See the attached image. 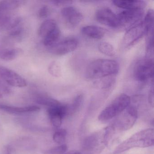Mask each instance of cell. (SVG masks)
I'll return each mask as SVG.
<instances>
[{"label": "cell", "mask_w": 154, "mask_h": 154, "mask_svg": "<svg viewBox=\"0 0 154 154\" xmlns=\"http://www.w3.org/2000/svg\"><path fill=\"white\" fill-rule=\"evenodd\" d=\"M48 71L52 76L59 77L61 75V68L59 64L56 61H53L48 66Z\"/></svg>", "instance_id": "cell-28"}, {"label": "cell", "mask_w": 154, "mask_h": 154, "mask_svg": "<svg viewBox=\"0 0 154 154\" xmlns=\"http://www.w3.org/2000/svg\"><path fill=\"white\" fill-rule=\"evenodd\" d=\"M57 27L56 22L54 20H47L40 25L38 30V35L44 39Z\"/></svg>", "instance_id": "cell-19"}, {"label": "cell", "mask_w": 154, "mask_h": 154, "mask_svg": "<svg viewBox=\"0 0 154 154\" xmlns=\"http://www.w3.org/2000/svg\"><path fill=\"white\" fill-rule=\"evenodd\" d=\"M78 44L76 38H66L48 48V51L54 55H64L75 51L77 48Z\"/></svg>", "instance_id": "cell-9"}, {"label": "cell", "mask_w": 154, "mask_h": 154, "mask_svg": "<svg viewBox=\"0 0 154 154\" xmlns=\"http://www.w3.org/2000/svg\"><path fill=\"white\" fill-rule=\"evenodd\" d=\"M154 11L152 9L148 10L143 21L146 29V35L153 33L154 23Z\"/></svg>", "instance_id": "cell-24"}, {"label": "cell", "mask_w": 154, "mask_h": 154, "mask_svg": "<svg viewBox=\"0 0 154 154\" xmlns=\"http://www.w3.org/2000/svg\"><path fill=\"white\" fill-rule=\"evenodd\" d=\"M64 154H82L80 151L76 150H71L68 152H66Z\"/></svg>", "instance_id": "cell-34"}, {"label": "cell", "mask_w": 154, "mask_h": 154, "mask_svg": "<svg viewBox=\"0 0 154 154\" xmlns=\"http://www.w3.org/2000/svg\"><path fill=\"white\" fill-rule=\"evenodd\" d=\"M61 15L65 24L70 29L76 27L83 19L82 14L77 8L70 6L63 8Z\"/></svg>", "instance_id": "cell-11"}, {"label": "cell", "mask_w": 154, "mask_h": 154, "mask_svg": "<svg viewBox=\"0 0 154 154\" xmlns=\"http://www.w3.org/2000/svg\"><path fill=\"white\" fill-rule=\"evenodd\" d=\"M0 109L10 114L15 115H26L37 112L40 110V108L36 105L17 107L6 104H0Z\"/></svg>", "instance_id": "cell-14"}, {"label": "cell", "mask_w": 154, "mask_h": 154, "mask_svg": "<svg viewBox=\"0 0 154 154\" xmlns=\"http://www.w3.org/2000/svg\"><path fill=\"white\" fill-rule=\"evenodd\" d=\"M35 100L38 104L46 106L47 108L56 106L60 103L57 100L45 94H39L35 96Z\"/></svg>", "instance_id": "cell-21"}, {"label": "cell", "mask_w": 154, "mask_h": 154, "mask_svg": "<svg viewBox=\"0 0 154 154\" xmlns=\"http://www.w3.org/2000/svg\"><path fill=\"white\" fill-rule=\"evenodd\" d=\"M24 32V29L20 25L10 30L8 36L11 39L19 41L22 38Z\"/></svg>", "instance_id": "cell-27"}, {"label": "cell", "mask_w": 154, "mask_h": 154, "mask_svg": "<svg viewBox=\"0 0 154 154\" xmlns=\"http://www.w3.org/2000/svg\"><path fill=\"white\" fill-rule=\"evenodd\" d=\"M51 2L55 6H61L71 4L72 2L71 1H51Z\"/></svg>", "instance_id": "cell-31"}, {"label": "cell", "mask_w": 154, "mask_h": 154, "mask_svg": "<svg viewBox=\"0 0 154 154\" xmlns=\"http://www.w3.org/2000/svg\"><path fill=\"white\" fill-rule=\"evenodd\" d=\"M112 3L114 6L126 10L142 9L146 5V2L144 1H113Z\"/></svg>", "instance_id": "cell-16"}, {"label": "cell", "mask_w": 154, "mask_h": 154, "mask_svg": "<svg viewBox=\"0 0 154 154\" xmlns=\"http://www.w3.org/2000/svg\"><path fill=\"white\" fill-rule=\"evenodd\" d=\"M22 53L23 50L18 48L0 47V58L3 61H13Z\"/></svg>", "instance_id": "cell-18"}, {"label": "cell", "mask_w": 154, "mask_h": 154, "mask_svg": "<svg viewBox=\"0 0 154 154\" xmlns=\"http://www.w3.org/2000/svg\"><path fill=\"white\" fill-rule=\"evenodd\" d=\"M67 131L64 129H60L54 132L53 135V140L59 145L63 144L66 140Z\"/></svg>", "instance_id": "cell-26"}, {"label": "cell", "mask_w": 154, "mask_h": 154, "mask_svg": "<svg viewBox=\"0 0 154 154\" xmlns=\"http://www.w3.org/2000/svg\"><path fill=\"white\" fill-rule=\"evenodd\" d=\"M154 91L152 87L150 89L148 94V102L150 106L152 107H154Z\"/></svg>", "instance_id": "cell-32"}, {"label": "cell", "mask_w": 154, "mask_h": 154, "mask_svg": "<svg viewBox=\"0 0 154 154\" xmlns=\"http://www.w3.org/2000/svg\"><path fill=\"white\" fill-rule=\"evenodd\" d=\"M51 13L50 8L46 5L42 6L39 9L38 12V16L41 18H45L49 16Z\"/></svg>", "instance_id": "cell-30"}, {"label": "cell", "mask_w": 154, "mask_h": 154, "mask_svg": "<svg viewBox=\"0 0 154 154\" xmlns=\"http://www.w3.org/2000/svg\"><path fill=\"white\" fill-rule=\"evenodd\" d=\"M153 59L146 57L136 63L133 69V77L136 81L140 82H146L153 78Z\"/></svg>", "instance_id": "cell-6"}, {"label": "cell", "mask_w": 154, "mask_h": 154, "mask_svg": "<svg viewBox=\"0 0 154 154\" xmlns=\"http://www.w3.org/2000/svg\"><path fill=\"white\" fill-rule=\"evenodd\" d=\"M0 77L11 86L21 88L27 85L26 81L21 75L2 66H0Z\"/></svg>", "instance_id": "cell-12"}, {"label": "cell", "mask_w": 154, "mask_h": 154, "mask_svg": "<svg viewBox=\"0 0 154 154\" xmlns=\"http://www.w3.org/2000/svg\"><path fill=\"white\" fill-rule=\"evenodd\" d=\"M95 19L99 23L112 28L119 27L117 16L109 8H101L96 11Z\"/></svg>", "instance_id": "cell-10"}, {"label": "cell", "mask_w": 154, "mask_h": 154, "mask_svg": "<svg viewBox=\"0 0 154 154\" xmlns=\"http://www.w3.org/2000/svg\"><path fill=\"white\" fill-rule=\"evenodd\" d=\"M60 36L61 31L57 26L44 38V45L48 48L52 47L58 42Z\"/></svg>", "instance_id": "cell-22"}, {"label": "cell", "mask_w": 154, "mask_h": 154, "mask_svg": "<svg viewBox=\"0 0 154 154\" xmlns=\"http://www.w3.org/2000/svg\"><path fill=\"white\" fill-rule=\"evenodd\" d=\"M144 11L142 9L125 10L117 15L120 27L130 28L138 24L143 17Z\"/></svg>", "instance_id": "cell-8"}, {"label": "cell", "mask_w": 154, "mask_h": 154, "mask_svg": "<svg viewBox=\"0 0 154 154\" xmlns=\"http://www.w3.org/2000/svg\"><path fill=\"white\" fill-rule=\"evenodd\" d=\"M67 150V146L63 144L46 150L45 153L46 154H64Z\"/></svg>", "instance_id": "cell-29"}, {"label": "cell", "mask_w": 154, "mask_h": 154, "mask_svg": "<svg viewBox=\"0 0 154 154\" xmlns=\"http://www.w3.org/2000/svg\"><path fill=\"white\" fill-rule=\"evenodd\" d=\"M2 96H3V95H2V92L0 91V98H2Z\"/></svg>", "instance_id": "cell-35"}, {"label": "cell", "mask_w": 154, "mask_h": 154, "mask_svg": "<svg viewBox=\"0 0 154 154\" xmlns=\"http://www.w3.org/2000/svg\"><path fill=\"white\" fill-rule=\"evenodd\" d=\"M115 130L112 125L94 132L85 138L82 149L85 154H99L109 145Z\"/></svg>", "instance_id": "cell-1"}, {"label": "cell", "mask_w": 154, "mask_h": 154, "mask_svg": "<svg viewBox=\"0 0 154 154\" xmlns=\"http://www.w3.org/2000/svg\"><path fill=\"white\" fill-rule=\"evenodd\" d=\"M84 102L83 94L77 95L73 100L71 104L68 105V115L74 114L77 112L82 106Z\"/></svg>", "instance_id": "cell-23"}, {"label": "cell", "mask_w": 154, "mask_h": 154, "mask_svg": "<svg viewBox=\"0 0 154 154\" xmlns=\"http://www.w3.org/2000/svg\"><path fill=\"white\" fill-rule=\"evenodd\" d=\"M3 154H12V148L10 146L8 145L4 147Z\"/></svg>", "instance_id": "cell-33"}, {"label": "cell", "mask_w": 154, "mask_h": 154, "mask_svg": "<svg viewBox=\"0 0 154 154\" xmlns=\"http://www.w3.org/2000/svg\"><path fill=\"white\" fill-rule=\"evenodd\" d=\"M119 65L117 61L107 59H98L93 61L85 71L86 78L100 79L113 76L119 72Z\"/></svg>", "instance_id": "cell-2"}, {"label": "cell", "mask_w": 154, "mask_h": 154, "mask_svg": "<svg viewBox=\"0 0 154 154\" xmlns=\"http://www.w3.org/2000/svg\"><path fill=\"white\" fill-rule=\"evenodd\" d=\"M154 145V129L148 128L137 132L122 142L113 154H120L133 148H146Z\"/></svg>", "instance_id": "cell-3"}, {"label": "cell", "mask_w": 154, "mask_h": 154, "mask_svg": "<svg viewBox=\"0 0 154 154\" xmlns=\"http://www.w3.org/2000/svg\"><path fill=\"white\" fill-rule=\"evenodd\" d=\"M21 18L12 16L9 12H0V29L10 30L20 25Z\"/></svg>", "instance_id": "cell-15"}, {"label": "cell", "mask_w": 154, "mask_h": 154, "mask_svg": "<svg viewBox=\"0 0 154 154\" xmlns=\"http://www.w3.org/2000/svg\"><path fill=\"white\" fill-rule=\"evenodd\" d=\"M81 31L85 35L94 39H101L106 33L103 28L96 26H85L82 28Z\"/></svg>", "instance_id": "cell-17"}, {"label": "cell", "mask_w": 154, "mask_h": 154, "mask_svg": "<svg viewBox=\"0 0 154 154\" xmlns=\"http://www.w3.org/2000/svg\"><path fill=\"white\" fill-rule=\"evenodd\" d=\"M146 35V28L143 22L133 26L128 29L123 37L122 41L123 48H128L131 47Z\"/></svg>", "instance_id": "cell-7"}, {"label": "cell", "mask_w": 154, "mask_h": 154, "mask_svg": "<svg viewBox=\"0 0 154 154\" xmlns=\"http://www.w3.org/2000/svg\"><path fill=\"white\" fill-rule=\"evenodd\" d=\"M47 112L53 126L56 128H60L63 119L68 115V104L60 103L56 106L48 108Z\"/></svg>", "instance_id": "cell-13"}, {"label": "cell", "mask_w": 154, "mask_h": 154, "mask_svg": "<svg viewBox=\"0 0 154 154\" xmlns=\"http://www.w3.org/2000/svg\"><path fill=\"white\" fill-rule=\"evenodd\" d=\"M26 2L25 1L11 0L0 2V12H9L23 6Z\"/></svg>", "instance_id": "cell-20"}, {"label": "cell", "mask_w": 154, "mask_h": 154, "mask_svg": "<svg viewBox=\"0 0 154 154\" xmlns=\"http://www.w3.org/2000/svg\"><path fill=\"white\" fill-rule=\"evenodd\" d=\"M99 51L103 54L109 57H113L116 55V51L113 46L107 42H102L98 45Z\"/></svg>", "instance_id": "cell-25"}, {"label": "cell", "mask_w": 154, "mask_h": 154, "mask_svg": "<svg viewBox=\"0 0 154 154\" xmlns=\"http://www.w3.org/2000/svg\"><path fill=\"white\" fill-rule=\"evenodd\" d=\"M131 102L128 95L125 94H120L101 112L98 117L99 120L107 122L117 117L129 106Z\"/></svg>", "instance_id": "cell-4"}, {"label": "cell", "mask_w": 154, "mask_h": 154, "mask_svg": "<svg viewBox=\"0 0 154 154\" xmlns=\"http://www.w3.org/2000/svg\"><path fill=\"white\" fill-rule=\"evenodd\" d=\"M112 126L115 131H125L132 128L138 117L137 108L130 104L120 114H119Z\"/></svg>", "instance_id": "cell-5"}]
</instances>
